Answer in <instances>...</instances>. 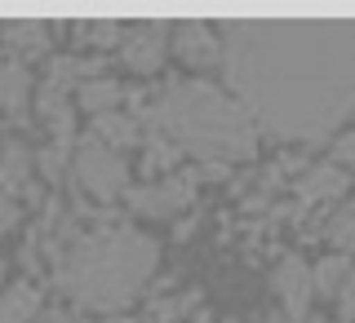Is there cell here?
Here are the masks:
<instances>
[{
  "label": "cell",
  "instance_id": "obj_8",
  "mask_svg": "<svg viewBox=\"0 0 355 323\" xmlns=\"http://www.w3.org/2000/svg\"><path fill=\"white\" fill-rule=\"evenodd\" d=\"M178 53H182L191 66H209L218 58V44H214V27L200 18H182L178 22Z\"/></svg>",
  "mask_w": 355,
  "mask_h": 323
},
{
  "label": "cell",
  "instance_id": "obj_21",
  "mask_svg": "<svg viewBox=\"0 0 355 323\" xmlns=\"http://www.w3.org/2000/svg\"><path fill=\"white\" fill-rule=\"evenodd\" d=\"M333 160H338V169H355V133H342V138H338Z\"/></svg>",
  "mask_w": 355,
  "mask_h": 323
},
{
  "label": "cell",
  "instance_id": "obj_6",
  "mask_svg": "<svg viewBox=\"0 0 355 323\" xmlns=\"http://www.w3.org/2000/svg\"><path fill=\"white\" fill-rule=\"evenodd\" d=\"M275 293H280V302H284V315L302 323L306 306H311V293H315V288H311V266L302 257H284L280 270H275Z\"/></svg>",
  "mask_w": 355,
  "mask_h": 323
},
{
  "label": "cell",
  "instance_id": "obj_5",
  "mask_svg": "<svg viewBox=\"0 0 355 323\" xmlns=\"http://www.w3.org/2000/svg\"><path fill=\"white\" fill-rule=\"evenodd\" d=\"M196 195V186L187 177H173V182H155V186H142V191H129V204L147 217H173L178 208H187Z\"/></svg>",
  "mask_w": 355,
  "mask_h": 323
},
{
  "label": "cell",
  "instance_id": "obj_23",
  "mask_svg": "<svg viewBox=\"0 0 355 323\" xmlns=\"http://www.w3.org/2000/svg\"><path fill=\"white\" fill-rule=\"evenodd\" d=\"M14 221H18V204H14L9 195H0V235H5V230L14 226Z\"/></svg>",
  "mask_w": 355,
  "mask_h": 323
},
{
  "label": "cell",
  "instance_id": "obj_14",
  "mask_svg": "<svg viewBox=\"0 0 355 323\" xmlns=\"http://www.w3.org/2000/svg\"><path fill=\"white\" fill-rule=\"evenodd\" d=\"M107 62L103 58H58L49 66V84H67V80H103Z\"/></svg>",
  "mask_w": 355,
  "mask_h": 323
},
{
  "label": "cell",
  "instance_id": "obj_10",
  "mask_svg": "<svg viewBox=\"0 0 355 323\" xmlns=\"http://www.w3.org/2000/svg\"><path fill=\"white\" fill-rule=\"evenodd\" d=\"M347 191V169H338V164H320V169L302 173V182H297V195L306 199H338Z\"/></svg>",
  "mask_w": 355,
  "mask_h": 323
},
{
  "label": "cell",
  "instance_id": "obj_25",
  "mask_svg": "<svg viewBox=\"0 0 355 323\" xmlns=\"http://www.w3.org/2000/svg\"><path fill=\"white\" fill-rule=\"evenodd\" d=\"M271 323H297V319H271Z\"/></svg>",
  "mask_w": 355,
  "mask_h": 323
},
{
  "label": "cell",
  "instance_id": "obj_19",
  "mask_svg": "<svg viewBox=\"0 0 355 323\" xmlns=\"http://www.w3.org/2000/svg\"><path fill=\"white\" fill-rule=\"evenodd\" d=\"M164 164H178V147L164 138H151V155H147V169H164Z\"/></svg>",
  "mask_w": 355,
  "mask_h": 323
},
{
  "label": "cell",
  "instance_id": "obj_15",
  "mask_svg": "<svg viewBox=\"0 0 355 323\" xmlns=\"http://www.w3.org/2000/svg\"><path fill=\"white\" fill-rule=\"evenodd\" d=\"M94 133H98V142L103 147H129L133 138H138V129H133V120L125 116H116V111H107V116H94Z\"/></svg>",
  "mask_w": 355,
  "mask_h": 323
},
{
  "label": "cell",
  "instance_id": "obj_2",
  "mask_svg": "<svg viewBox=\"0 0 355 323\" xmlns=\"http://www.w3.org/2000/svg\"><path fill=\"white\" fill-rule=\"evenodd\" d=\"M151 129H160L164 142L178 147V155L187 151L205 164H222V169L258 151V129H253L249 111L205 80L173 84L151 107Z\"/></svg>",
  "mask_w": 355,
  "mask_h": 323
},
{
  "label": "cell",
  "instance_id": "obj_13",
  "mask_svg": "<svg viewBox=\"0 0 355 323\" xmlns=\"http://www.w3.org/2000/svg\"><path fill=\"white\" fill-rule=\"evenodd\" d=\"M5 40L14 44L18 53H40L44 44H49V27L36 18H14V22H5Z\"/></svg>",
  "mask_w": 355,
  "mask_h": 323
},
{
  "label": "cell",
  "instance_id": "obj_26",
  "mask_svg": "<svg viewBox=\"0 0 355 323\" xmlns=\"http://www.w3.org/2000/svg\"><path fill=\"white\" fill-rule=\"evenodd\" d=\"M0 279H5V266H0Z\"/></svg>",
  "mask_w": 355,
  "mask_h": 323
},
{
  "label": "cell",
  "instance_id": "obj_22",
  "mask_svg": "<svg viewBox=\"0 0 355 323\" xmlns=\"http://www.w3.org/2000/svg\"><path fill=\"white\" fill-rule=\"evenodd\" d=\"M342 315L347 319H355V266H351V275H347V284H342Z\"/></svg>",
  "mask_w": 355,
  "mask_h": 323
},
{
  "label": "cell",
  "instance_id": "obj_16",
  "mask_svg": "<svg viewBox=\"0 0 355 323\" xmlns=\"http://www.w3.org/2000/svg\"><path fill=\"white\" fill-rule=\"evenodd\" d=\"M347 275H351L347 257H320V266L311 270V288H320V297H333V293H342Z\"/></svg>",
  "mask_w": 355,
  "mask_h": 323
},
{
  "label": "cell",
  "instance_id": "obj_12",
  "mask_svg": "<svg viewBox=\"0 0 355 323\" xmlns=\"http://www.w3.org/2000/svg\"><path fill=\"white\" fill-rule=\"evenodd\" d=\"M27 169H31V155L22 142H5L0 147V186L5 191H22L27 186Z\"/></svg>",
  "mask_w": 355,
  "mask_h": 323
},
{
  "label": "cell",
  "instance_id": "obj_4",
  "mask_svg": "<svg viewBox=\"0 0 355 323\" xmlns=\"http://www.w3.org/2000/svg\"><path fill=\"white\" fill-rule=\"evenodd\" d=\"M76 182H80L94 199H111V195L125 191L129 169H125V160H120L116 151L94 138V142H85V147L76 151Z\"/></svg>",
  "mask_w": 355,
  "mask_h": 323
},
{
  "label": "cell",
  "instance_id": "obj_18",
  "mask_svg": "<svg viewBox=\"0 0 355 323\" xmlns=\"http://www.w3.org/2000/svg\"><path fill=\"white\" fill-rule=\"evenodd\" d=\"M329 239L338 243V248H351V243H355V204H347V208H338V213H333Z\"/></svg>",
  "mask_w": 355,
  "mask_h": 323
},
{
  "label": "cell",
  "instance_id": "obj_11",
  "mask_svg": "<svg viewBox=\"0 0 355 323\" xmlns=\"http://www.w3.org/2000/svg\"><path fill=\"white\" fill-rule=\"evenodd\" d=\"M40 306V293L31 284H14L0 293V323H31Z\"/></svg>",
  "mask_w": 355,
  "mask_h": 323
},
{
  "label": "cell",
  "instance_id": "obj_24",
  "mask_svg": "<svg viewBox=\"0 0 355 323\" xmlns=\"http://www.w3.org/2000/svg\"><path fill=\"white\" fill-rule=\"evenodd\" d=\"M40 164H44V173H49V177H58V169H62V147L44 151V155H40Z\"/></svg>",
  "mask_w": 355,
  "mask_h": 323
},
{
  "label": "cell",
  "instance_id": "obj_3",
  "mask_svg": "<svg viewBox=\"0 0 355 323\" xmlns=\"http://www.w3.org/2000/svg\"><path fill=\"white\" fill-rule=\"evenodd\" d=\"M155 257H160V248L151 235L116 226L103 235L76 239L62 252L58 288L89 310H125L155 275Z\"/></svg>",
  "mask_w": 355,
  "mask_h": 323
},
{
  "label": "cell",
  "instance_id": "obj_20",
  "mask_svg": "<svg viewBox=\"0 0 355 323\" xmlns=\"http://www.w3.org/2000/svg\"><path fill=\"white\" fill-rule=\"evenodd\" d=\"M85 36H94L98 44H116L120 40V22H85Z\"/></svg>",
  "mask_w": 355,
  "mask_h": 323
},
{
  "label": "cell",
  "instance_id": "obj_17",
  "mask_svg": "<svg viewBox=\"0 0 355 323\" xmlns=\"http://www.w3.org/2000/svg\"><path fill=\"white\" fill-rule=\"evenodd\" d=\"M120 102V84L111 80H89V84H80V107L89 111V116H107L111 107Z\"/></svg>",
  "mask_w": 355,
  "mask_h": 323
},
{
  "label": "cell",
  "instance_id": "obj_1",
  "mask_svg": "<svg viewBox=\"0 0 355 323\" xmlns=\"http://www.w3.org/2000/svg\"><path fill=\"white\" fill-rule=\"evenodd\" d=\"M222 71L266 133L320 142L355 111V18H227Z\"/></svg>",
  "mask_w": 355,
  "mask_h": 323
},
{
  "label": "cell",
  "instance_id": "obj_9",
  "mask_svg": "<svg viewBox=\"0 0 355 323\" xmlns=\"http://www.w3.org/2000/svg\"><path fill=\"white\" fill-rule=\"evenodd\" d=\"M27 89H31V75H27L22 62L0 66V107H5L14 120H27Z\"/></svg>",
  "mask_w": 355,
  "mask_h": 323
},
{
  "label": "cell",
  "instance_id": "obj_7",
  "mask_svg": "<svg viewBox=\"0 0 355 323\" xmlns=\"http://www.w3.org/2000/svg\"><path fill=\"white\" fill-rule=\"evenodd\" d=\"M164 40H169V27H164L160 18L138 22L125 40V62L133 71H155V66L164 62Z\"/></svg>",
  "mask_w": 355,
  "mask_h": 323
}]
</instances>
